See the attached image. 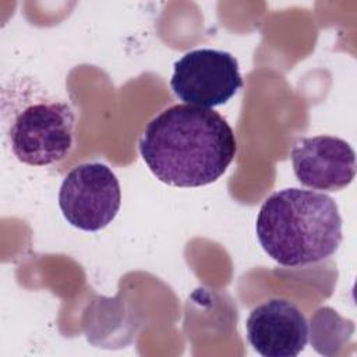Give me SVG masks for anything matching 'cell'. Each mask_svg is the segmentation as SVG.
Returning <instances> with one entry per match:
<instances>
[{
	"label": "cell",
	"instance_id": "cell-1",
	"mask_svg": "<svg viewBox=\"0 0 357 357\" xmlns=\"http://www.w3.org/2000/svg\"><path fill=\"white\" fill-rule=\"evenodd\" d=\"M151 173L174 187L216 181L237 151L231 127L215 110L174 105L153 117L138 144Z\"/></svg>",
	"mask_w": 357,
	"mask_h": 357
},
{
	"label": "cell",
	"instance_id": "cell-2",
	"mask_svg": "<svg viewBox=\"0 0 357 357\" xmlns=\"http://www.w3.org/2000/svg\"><path fill=\"white\" fill-rule=\"evenodd\" d=\"M255 231L264 251L283 266H300L333 255L343 238L336 202L326 194L284 188L262 204Z\"/></svg>",
	"mask_w": 357,
	"mask_h": 357
},
{
	"label": "cell",
	"instance_id": "cell-3",
	"mask_svg": "<svg viewBox=\"0 0 357 357\" xmlns=\"http://www.w3.org/2000/svg\"><path fill=\"white\" fill-rule=\"evenodd\" d=\"M75 116L66 102L39 99L15 112L7 137L18 160L49 166L63 160L74 146Z\"/></svg>",
	"mask_w": 357,
	"mask_h": 357
},
{
	"label": "cell",
	"instance_id": "cell-4",
	"mask_svg": "<svg viewBox=\"0 0 357 357\" xmlns=\"http://www.w3.org/2000/svg\"><path fill=\"white\" fill-rule=\"evenodd\" d=\"M121 190L116 174L103 163H82L63 180L59 206L67 222L85 231H98L116 218Z\"/></svg>",
	"mask_w": 357,
	"mask_h": 357
},
{
	"label": "cell",
	"instance_id": "cell-5",
	"mask_svg": "<svg viewBox=\"0 0 357 357\" xmlns=\"http://www.w3.org/2000/svg\"><path fill=\"white\" fill-rule=\"evenodd\" d=\"M170 86L187 105L212 109L230 100L243 86V78L237 59L229 52L197 49L174 63Z\"/></svg>",
	"mask_w": 357,
	"mask_h": 357
},
{
	"label": "cell",
	"instance_id": "cell-6",
	"mask_svg": "<svg viewBox=\"0 0 357 357\" xmlns=\"http://www.w3.org/2000/svg\"><path fill=\"white\" fill-rule=\"evenodd\" d=\"M291 163L297 180L312 190L337 191L356 176V153L342 138L301 137L293 142Z\"/></svg>",
	"mask_w": 357,
	"mask_h": 357
},
{
	"label": "cell",
	"instance_id": "cell-7",
	"mask_svg": "<svg viewBox=\"0 0 357 357\" xmlns=\"http://www.w3.org/2000/svg\"><path fill=\"white\" fill-rule=\"evenodd\" d=\"M247 339L264 357H296L308 342V324L296 304L272 298L257 305L245 322Z\"/></svg>",
	"mask_w": 357,
	"mask_h": 357
}]
</instances>
